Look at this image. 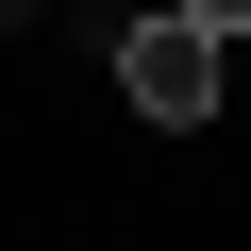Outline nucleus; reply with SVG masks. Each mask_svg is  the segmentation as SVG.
I'll return each instance as SVG.
<instances>
[{"mask_svg": "<svg viewBox=\"0 0 251 251\" xmlns=\"http://www.w3.org/2000/svg\"><path fill=\"white\" fill-rule=\"evenodd\" d=\"M117 84H134V117L201 134V117H218V17H201V0H184V17H134V34H117Z\"/></svg>", "mask_w": 251, "mask_h": 251, "instance_id": "nucleus-1", "label": "nucleus"}]
</instances>
